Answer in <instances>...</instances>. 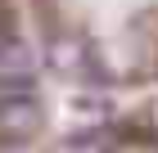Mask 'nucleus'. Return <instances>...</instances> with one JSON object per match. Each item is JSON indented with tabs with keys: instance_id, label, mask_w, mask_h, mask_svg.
I'll return each instance as SVG.
<instances>
[{
	"instance_id": "f257e3e1",
	"label": "nucleus",
	"mask_w": 158,
	"mask_h": 153,
	"mask_svg": "<svg viewBox=\"0 0 158 153\" xmlns=\"http://www.w3.org/2000/svg\"><path fill=\"white\" fill-rule=\"evenodd\" d=\"M45 126V108L36 90H0V135L5 144H23Z\"/></svg>"
},
{
	"instance_id": "f03ea898",
	"label": "nucleus",
	"mask_w": 158,
	"mask_h": 153,
	"mask_svg": "<svg viewBox=\"0 0 158 153\" xmlns=\"http://www.w3.org/2000/svg\"><path fill=\"white\" fill-rule=\"evenodd\" d=\"M36 45L18 32H5L0 36V90H36Z\"/></svg>"
},
{
	"instance_id": "7ed1b4c3",
	"label": "nucleus",
	"mask_w": 158,
	"mask_h": 153,
	"mask_svg": "<svg viewBox=\"0 0 158 153\" xmlns=\"http://www.w3.org/2000/svg\"><path fill=\"white\" fill-rule=\"evenodd\" d=\"M59 153H113V140L109 135H73L59 144Z\"/></svg>"
},
{
	"instance_id": "20e7f679",
	"label": "nucleus",
	"mask_w": 158,
	"mask_h": 153,
	"mask_svg": "<svg viewBox=\"0 0 158 153\" xmlns=\"http://www.w3.org/2000/svg\"><path fill=\"white\" fill-rule=\"evenodd\" d=\"M0 153H27V149H23V144H5Z\"/></svg>"
}]
</instances>
